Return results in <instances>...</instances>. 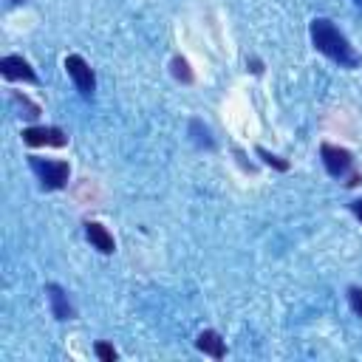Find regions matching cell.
Listing matches in <instances>:
<instances>
[{
    "instance_id": "obj_2",
    "label": "cell",
    "mask_w": 362,
    "mask_h": 362,
    "mask_svg": "<svg viewBox=\"0 0 362 362\" xmlns=\"http://www.w3.org/2000/svg\"><path fill=\"white\" fill-rule=\"evenodd\" d=\"M34 175L40 178V187L42 189H62L71 178V167L68 161H54V158H40V156H31L28 158Z\"/></svg>"
},
{
    "instance_id": "obj_7",
    "label": "cell",
    "mask_w": 362,
    "mask_h": 362,
    "mask_svg": "<svg viewBox=\"0 0 362 362\" xmlns=\"http://www.w3.org/2000/svg\"><path fill=\"white\" fill-rule=\"evenodd\" d=\"M45 294H48V303H51V314H54V320L65 322V320H74V317H76V308L71 305L68 291H65L59 283H48V286H45Z\"/></svg>"
},
{
    "instance_id": "obj_15",
    "label": "cell",
    "mask_w": 362,
    "mask_h": 362,
    "mask_svg": "<svg viewBox=\"0 0 362 362\" xmlns=\"http://www.w3.org/2000/svg\"><path fill=\"white\" fill-rule=\"evenodd\" d=\"M348 305L356 317H362V286H351L348 288Z\"/></svg>"
},
{
    "instance_id": "obj_1",
    "label": "cell",
    "mask_w": 362,
    "mask_h": 362,
    "mask_svg": "<svg viewBox=\"0 0 362 362\" xmlns=\"http://www.w3.org/2000/svg\"><path fill=\"white\" fill-rule=\"evenodd\" d=\"M311 42L320 54H325L331 62H337L339 68H356L359 65V54L354 51V45L348 42V37L328 20V17H314L311 25Z\"/></svg>"
},
{
    "instance_id": "obj_3",
    "label": "cell",
    "mask_w": 362,
    "mask_h": 362,
    "mask_svg": "<svg viewBox=\"0 0 362 362\" xmlns=\"http://www.w3.org/2000/svg\"><path fill=\"white\" fill-rule=\"evenodd\" d=\"M65 71H68L74 88L79 90V96H82V99H93L96 74H93V68H90L79 54H68V57H65Z\"/></svg>"
},
{
    "instance_id": "obj_9",
    "label": "cell",
    "mask_w": 362,
    "mask_h": 362,
    "mask_svg": "<svg viewBox=\"0 0 362 362\" xmlns=\"http://www.w3.org/2000/svg\"><path fill=\"white\" fill-rule=\"evenodd\" d=\"M195 348H198L201 354L212 356V359H223V356H226V342H223V337H221L218 331H212V328H204V331L195 337Z\"/></svg>"
},
{
    "instance_id": "obj_17",
    "label": "cell",
    "mask_w": 362,
    "mask_h": 362,
    "mask_svg": "<svg viewBox=\"0 0 362 362\" xmlns=\"http://www.w3.org/2000/svg\"><path fill=\"white\" fill-rule=\"evenodd\" d=\"M351 212H354V215H356V218L362 221V198H356V201H351Z\"/></svg>"
},
{
    "instance_id": "obj_5",
    "label": "cell",
    "mask_w": 362,
    "mask_h": 362,
    "mask_svg": "<svg viewBox=\"0 0 362 362\" xmlns=\"http://www.w3.org/2000/svg\"><path fill=\"white\" fill-rule=\"evenodd\" d=\"M23 141L28 144V147H65L68 144V133L62 130V127H54V124H48V127H23Z\"/></svg>"
},
{
    "instance_id": "obj_11",
    "label": "cell",
    "mask_w": 362,
    "mask_h": 362,
    "mask_svg": "<svg viewBox=\"0 0 362 362\" xmlns=\"http://www.w3.org/2000/svg\"><path fill=\"white\" fill-rule=\"evenodd\" d=\"M170 71H173V76H175L178 82H184V85H192V82H195V74H192L189 62H187L181 54H175V57H173V62H170Z\"/></svg>"
},
{
    "instance_id": "obj_6",
    "label": "cell",
    "mask_w": 362,
    "mask_h": 362,
    "mask_svg": "<svg viewBox=\"0 0 362 362\" xmlns=\"http://www.w3.org/2000/svg\"><path fill=\"white\" fill-rule=\"evenodd\" d=\"M0 74H3V79H8V82H17V79L34 82V85L40 82L37 74H34V68H31L23 57H17V54H8V57L0 59Z\"/></svg>"
},
{
    "instance_id": "obj_18",
    "label": "cell",
    "mask_w": 362,
    "mask_h": 362,
    "mask_svg": "<svg viewBox=\"0 0 362 362\" xmlns=\"http://www.w3.org/2000/svg\"><path fill=\"white\" fill-rule=\"evenodd\" d=\"M20 3H25V0H8V6H20Z\"/></svg>"
},
{
    "instance_id": "obj_19",
    "label": "cell",
    "mask_w": 362,
    "mask_h": 362,
    "mask_svg": "<svg viewBox=\"0 0 362 362\" xmlns=\"http://www.w3.org/2000/svg\"><path fill=\"white\" fill-rule=\"evenodd\" d=\"M356 3H359V6H362V0H356Z\"/></svg>"
},
{
    "instance_id": "obj_4",
    "label": "cell",
    "mask_w": 362,
    "mask_h": 362,
    "mask_svg": "<svg viewBox=\"0 0 362 362\" xmlns=\"http://www.w3.org/2000/svg\"><path fill=\"white\" fill-rule=\"evenodd\" d=\"M320 158H322L328 175H334V178H348L354 173V153L345 150V147H337V144L322 141L320 144Z\"/></svg>"
},
{
    "instance_id": "obj_8",
    "label": "cell",
    "mask_w": 362,
    "mask_h": 362,
    "mask_svg": "<svg viewBox=\"0 0 362 362\" xmlns=\"http://www.w3.org/2000/svg\"><path fill=\"white\" fill-rule=\"evenodd\" d=\"M85 238H88V243H90L96 252H102V255H113V252H116L113 235H110L99 221H88V223H85Z\"/></svg>"
},
{
    "instance_id": "obj_13",
    "label": "cell",
    "mask_w": 362,
    "mask_h": 362,
    "mask_svg": "<svg viewBox=\"0 0 362 362\" xmlns=\"http://www.w3.org/2000/svg\"><path fill=\"white\" fill-rule=\"evenodd\" d=\"M255 153H257L269 167H274V170H280V173H286V170H288V161H286V158H280V156H274V153H269L266 147H255Z\"/></svg>"
},
{
    "instance_id": "obj_14",
    "label": "cell",
    "mask_w": 362,
    "mask_h": 362,
    "mask_svg": "<svg viewBox=\"0 0 362 362\" xmlns=\"http://www.w3.org/2000/svg\"><path fill=\"white\" fill-rule=\"evenodd\" d=\"M93 354H96V359H102V362H116V359H119L116 348L107 345V342H96V345H93Z\"/></svg>"
},
{
    "instance_id": "obj_10",
    "label": "cell",
    "mask_w": 362,
    "mask_h": 362,
    "mask_svg": "<svg viewBox=\"0 0 362 362\" xmlns=\"http://www.w3.org/2000/svg\"><path fill=\"white\" fill-rule=\"evenodd\" d=\"M189 139H192V141H195V147H201V150H215L212 130H209L201 119H189Z\"/></svg>"
},
{
    "instance_id": "obj_12",
    "label": "cell",
    "mask_w": 362,
    "mask_h": 362,
    "mask_svg": "<svg viewBox=\"0 0 362 362\" xmlns=\"http://www.w3.org/2000/svg\"><path fill=\"white\" fill-rule=\"evenodd\" d=\"M11 105L20 107V110H23L20 116H25V119H37V116H40V105H34V102H31L28 96H23L20 90L11 93Z\"/></svg>"
},
{
    "instance_id": "obj_16",
    "label": "cell",
    "mask_w": 362,
    "mask_h": 362,
    "mask_svg": "<svg viewBox=\"0 0 362 362\" xmlns=\"http://www.w3.org/2000/svg\"><path fill=\"white\" fill-rule=\"evenodd\" d=\"M246 65H249V71H252V74H263V62H260V59H249Z\"/></svg>"
}]
</instances>
